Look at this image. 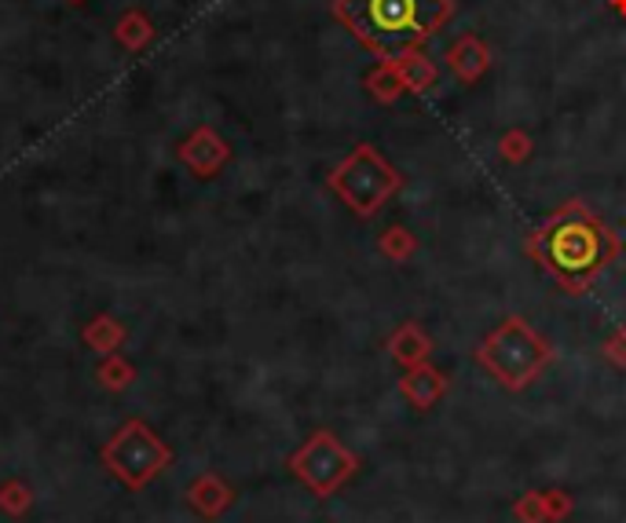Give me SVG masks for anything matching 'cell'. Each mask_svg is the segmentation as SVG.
Here are the masks:
<instances>
[{
	"label": "cell",
	"mask_w": 626,
	"mask_h": 523,
	"mask_svg": "<svg viewBox=\"0 0 626 523\" xmlns=\"http://www.w3.org/2000/svg\"><path fill=\"white\" fill-rule=\"evenodd\" d=\"M333 12L374 56L400 59L436 34L451 19L454 4L451 0H338Z\"/></svg>",
	"instance_id": "cell-1"
},
{
	"label": "cell",
	"mask_w": 626,
	"mask_h": 523,
	"mask_svg": "<svg viewBox=\"0 0 626 523\" xmlns=\"http://www.w3.org/2000/svg\"><path fill=\"white\" fill-rule=\"evenodd\" d=\"M535 249L553 275L565 286L582 289L598 271L609 264L612 238L579 202H571L550 219L535 238Z\"/></svg>",
	"instance_id": "cell-2"
},
{
	"label": "cell",
	"mask_w": 626,
	"mask_h": 523,
	"mask_svg": "<svg viewBox=\"0 0 626 523\" xmlns=\"http://www.w3.org/2000/svg\"><path fill=\"white\" fill-rule=\"evenodd\" d=\"M173 462V451L162 443L158 432L151 425H143L140 417L125 421L118 432L110 436V443L103 447V465L114 479H121L129 490H143L158 479Z\"/></svg>",
	"instance_id": "cell-3"
},
{
	"label": "cell",
	"mask_w": 626,
	"mask_h": 523,
	"mask_svg": "<svg viewBox=\"0 0 626 523\" xmlns=\"http://www.w3.org/2000/svg\"><path fill=\"white\" fill-rule=\"evenodd\" d=\"M480 359L487 362V370L509 389H524L539 378V370L550 359L546 341L528 326L524 319H506L492 337L480 348Z\"/></svg>",
	"instance_id": "cell-4"
},
{
	"label": "cell",
	"mask_w": 626,
	"mask_h": 523,
	"mask_svg": "<svg viewBox=\"0 0 626 523\" xmlns=\"http://www.w3.org/2000/svg\"><path fill=\"white\" fill-rule=\"evenodd\" d=\"M330 187L352 205V213L374 216L385 202H389V194H395L400 176H395L392 165L381 162V154L374 151V146L363 143L333 169Z\"/></svg>",
	"instance_id": "cell-5"
},
{
	"label": "cell",
	"mask_w": 626,
	"mask_h": 523,
	"mask_svg": "<svg viewBox=\"0 0 626 523\" xmlns=\"http://www.w3.org/2000/svg\"><path fill=\"white\" fill-rule=\"evenodd\" d=\"M352 468H356L352 454L344 451L330 432L311 436L308 443L294 454V473L305 479L316 495H333V490L352 476Z\"/></svg>",
	"instance_id": "cell-6"
},
{
	"label": "cell",
	"mask_w": 626,
	"mask_h": 523,
	"mask_svg": "<svg viewBox=\"0 0 626 523\" xmlns=\"http://www.w3.org/2000/svg\"><path fill=\"white\" fill-rule=\"evenodd\" d=\"M176 158H180L194 176L209 180V176H216L227 165V158H232V146L221 140V132H216V129L198 124V129L187 135L180 146H176Z\"/></svg>",
	"instance_id": "cell-7"
},
{
	"label": "cell",
	"mask_w": 626,
	"mask_h": 523,
	"mask_svg": "<svg viewBox=\"0 0 626 523\" xmlns=\"http://www.w3.org/2000/svg\"><path fill=\"white\" fill-rule=\"evenodd\" d=\"M187 498H191V509L194 512H202V516H221V512L232 506V490H227L221 479H216L213 473H205V476H198L194 484H191V490H187Z\"/></svg>",
	"instance_id": "cell-8"
},
{
	"label": "cell",
	"mask_w": 626,
	"mask_h": 523,
	"mask_svg": "<svg viewBox=\"0 0 626 523\" xmlns=\"http://www.w3.org/2000/svg\"><path fill=\"white\" fill-rule=\"evenodd\" d=\"M114 37H118V45L125 51H143L154 40L151 15L143 12V8H129V12H121V19L114 23Z\"/></svg>",
	"instance_id": "cell-9"
},
{
	"label": "cell",
	"mask_w": 626,
	"mask_h": 523,
	"mask_svg": "<svg viewBox=\"0 0 626 523\" xmlns=\"http://www.w3.org/2000/svg\"><path fill=\"white\" fill-rule=\"evenodd\" d=\"M81 337H85V344H88L92 352L114 355V352H121V344H125V337H129V330H125L114 316H96V319H92L88 326H85V333H81Z\"/></svg>",
	"instance_id": "cell-10"
},
{
	"label": "cell",
	"mask_w": 626,
	"mask_h": 523,
	"mask_svg": "<svg viewBox=\"0 0 626 523\" xmlns=\"http://www.w3.org/2000/svg\"><path fill=\"white\" fill-rule=\"evenodd\" d=\"M447 62H451V70H454L462 81H476L480 73L487 70V48L480 45L476 37H462V40H458V45L451 48Z\"/></svg>",
	"instance_id": "cell-11"
},
{
	"label": "cell",
	"mask_w": 626,
	"mask_h": 523,
	"mask_svg": "<svg viewBox=\"0 0 626 523\" xmlns=\"http://www.w3.org/2000/svg\"><path fill=\"white\" fill-rule=\"evenodd\" d=\"M392 62V70H395V78H400V85L403 88H411V92H422V88H433V81H436V70H433V62L429 59H417V56H400V59H389Z\"/></svg>",
	"instance_id": "cell-12"
},
{
	"label": "cell",
	"mask_w": 626,
	"mask_h": 523,
	"mask_svg": "<svg viewBox=\"0 0 626 523\" xmlns=\"http://www.w3.org/2000/svg\"><path fill=\"white\" fill-rule=\"evenodd\" d=\"M96 381H99L107 392H125V389H129V384L135 381V366L125 359L121 352L103 355V362L96 366Z\"/></svg>",
	"instance_id": "cell-13"
},
{
	"label": "cell",
	"mask_w": 626,
	"mask_h": 523,
	"mask_svg": "<svg viewBox=\"0 0 626 523\" xmlns=\"http://www.w3.org/2000/svg\"><path fill=\"white\" fill-rule=\"evenodd\" d=\"M403 392L411 395L417 406H429L436 395L444 392V378H440V373H433V370H414L411 378L403 381Z\"/></svg>",
	"instance_id": "cell-14"
},
{
	"label": "cell",
	"mask_w": 626,
	"mask_h": 523,
	"mask_svg": "<svg viewBox=\"0 0 626 523\" xmlns=\"http://www.w3.org/2000/svg\"><path fill=\"white\" fill-rule=\"evenodd\" d=\"M29 506H34V490H29L23 479H8V484L0 487V509H4L8 516H23Z\"/></svg>",
	"instance_id": "cell-15"
},
{
	"label": "cell",
	"mask_w": 626,
	"mask_h": 523,
	"mask_svg": "<svg viewBox=\"0 0 626 523\" xmlns=\"http://www.w3.org/2000/svg\"><path fill=\"white\" fill-rule=\"evenodd\" d=\"M425 348H429V344H425V337H422V333H417L414 326H403V330L392 337V352L400 355L403 362H422Z\"/></svg>",
	"instance_id": "cell-16"
},
{
	"label": "cell",
	"mask_w": 626,
	"mask_h": 523,
	"mask_svg": "<svg viewBox=\"0 0 626 523\" xmlns=\"http://www.w3.org/2000/svg\"><path fill=\"white\" fill-rule=\"evenodd\" d=\"M528 135L524 132H509V135H503V154L509 162H524L528 158Z\"/></svg>",
	"instance_id": "cell-17"
},
{
	"label": "cell",
	"mask_w": 626,
	"mask_h": 523,
	"mask_svg": "<svg viewBox=\"0 0 626 523\" xmlns=\"http://www.w3.org/2000/svg\"><path fill=\"white\" fill-rule=\"evenodd\" d=\"M381 249H385V253H392V257H403L406 249H411V242H406V231H403V227H395V231H385Z\"/></svg>",
	"instance_id": "cell-18"
},
{
	"label": "cell",
	"mask_w": 626,
	"mask_h": 523,
	"mask_svg": "<svg viewBox=\"0 0 626 523\" xmlns=\"http://www.w3.org/2000/svg\"><path fill=\"white\" fill-rule=\"evenodd\" d=\"M615 8H619V12H626V0H615Z\"/></svg>",
	"instance_id": "cell-19"
},
{
	"label": "cell",
	"mask_w": 626,
	"mask_h": 523,
	"mask_svg": "<svg viewBox=\"0 0 626 523\" xmlns=\"http://www.w3.org/2000/svg\"><path fill=\"white\" fill-rule=\"evenodd\" d=\"M67 4H85V0H67Z\"/></svg>",
	"instance_id": "cell-20"
}]
</instances>
